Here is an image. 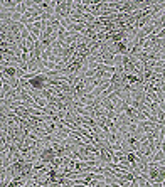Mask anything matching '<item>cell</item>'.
<instances>
[{
    "mask_svg": "<svg viewBox=\"0 0 165 187\" xmlns=\"http://www.w3.org/2000/svg\"><path fill=\"white\" fill-rule=\"evenodd\" d=\"M17 69L19 68H15V66H9L2 74H5V76H9V78H17Z\"/></svg>",
    "mask_w": 165,
    "mask_h": 187,
    "instance_id": "1",
    "label": "cell"
},
{
    "mask_svg": "<svg viewBox=\"0 0 165 187\" xmlns=\"http://www.w3.org/2000/svg\"><path fill=\"white\" fill-rule=\"evenodd\" d=\"M29 9H27V5H25V0H20L17 5V9H15V12L20 14V15H25V12H27Z\"/></svg>",
    "mask_w": 165,
    "mask_h": 187,
    "instance_id": "2",
    "label": "cell"
},
{
    "mask_svg": "<svg viewBox=\"0 0 165 187\" xmlns=\"http://www.w3.org/2000/svg\"><path fill=\"white\" fill-rule=\"evenodd\" d=\"M152 160H153V162H162V160H165V152L164 150H157V152L152 155Z\"/></svg>",
    "mask_w": 165,
    "mask_h": 187,
    "instance_id": "3",
    "label": "cell"
},
{
    "mask_svg": "<svg viewBox=\"0 0 165 187\" xmlns=\"http://www.w3.org/2000/svg\"><path fill=\"white\" fill-rule=\"evenodd\" d=\"M113 62H115V66H123V56L121 54H116L115 59H113Z\"/></svg>",
    "mask_w": 165,
    "mask_h": 187,
    "instance_id": "4",
    "label": "cell"
},
{
    "mask_svg": "<svg viewBox=\"0 0 165 187\" xmlns=\"http://www.w3.org/2000/svg\"><path fill=\"white\" fill-rule=\"evenodd\" d=\"M29 37H30V32H29L27 29H24V31L20 32V39H22V40H27Z\"/></svg>",
    "mask_w": 165,
    "mask_h": 187,
    "instance_id": "5",
    "label": "cell"
}]
</instances>
